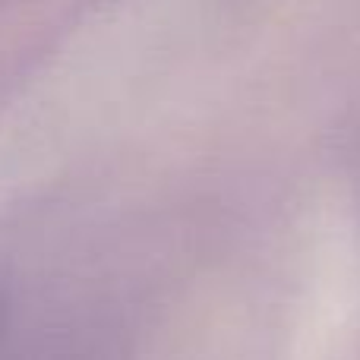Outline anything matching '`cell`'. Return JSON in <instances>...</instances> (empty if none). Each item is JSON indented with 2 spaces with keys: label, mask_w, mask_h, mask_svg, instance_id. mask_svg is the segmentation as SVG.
<instances>
[]
</instances>
